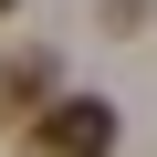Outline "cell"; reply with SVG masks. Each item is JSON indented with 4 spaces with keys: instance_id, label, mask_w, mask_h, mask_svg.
I'll use <instances>...</instances> for the list:
<instances>
[{
    "instance_id": "1",
    "label": "cell",
    "mask_w": 157,
    "mask_h": 157,
    "mask_svg": "<svg viewBox=\"0 0 157 157\" xmlns=\"http://www.w3.org/2000/svg\"><path fill=\"white\" fill-rule=\"evenodd\" d=\"M32 157H115V105L105 94H52L32 115Z\"/></svg>"
},
{
    "instance_id": "2",
    "label": "cell",
    "mask_w": 157,
    "mask_h": 157,
    "mask_svg": "<svg viewBox=\"0 0 157 157\" xmlns=\"http://www.w3.org/2000/svg\"><path fill=\"white\" fill-rule=\"evenodd\" d=\"M42 94H52V63H42V52H21V63H0V115H32Z\"/></svg>"
},
{
    "instance_id": "3",
    "label": "cell",
    "mask_w": 157,
    "mask_h": 157,
    "mask_svg": "<svg viewBox=\"0 0 157 157\" xmlns=\"http://www.w3.org/2000/svg\"><path fill=\"white\" fill-rule=\"evenodd\" d=\"M0 21H11V0H0Z\"/></svg>"
}]
</instances>
